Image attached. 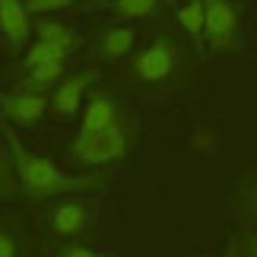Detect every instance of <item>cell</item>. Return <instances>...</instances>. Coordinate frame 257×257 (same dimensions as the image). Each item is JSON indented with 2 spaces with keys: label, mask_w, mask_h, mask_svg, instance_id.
I'll list each match as a JSON object with an SVG mask.
<instances>
[{
  "label": "cell",
  "mask_w": 257,
  "mask_h": 257,
  "mask_svg": "<svg viewBox=\"0 0 257 257\" xmlns=\"http://www.w3.org/2000/svg\"><path fill=\"white\" fill-rule=\"evenodd\" d=\"M0 257H19V241L4 229H0Z\"/></svg>",
  "instance_id": "obj_20"
},
{
  "label": "cell",
  "mask_w": 257,
  "mask_h": 257,
  "mask_svg": "<svg viewBox=\"0 0 257 257\" xmlns=\"http://www.w3.org/2000/svg\"><path fill=\"white\" fill-rule=\"evenodd\" d=\"M95 80V73L92 70H83V73H76V76H64L61 83L54 86V92H51V108L57 114H76L80 111V105H83V92H86V86Z\"/></svg>",
  "instance_id": "obj_7"
},
{
  "label": "cell",
  "mask_w": 257,
  "mask_h": 257,
  "mask_svg": "<svg viewBox=\"0 0 257 257\" xmlns=\"http://www.w3.org/2000/svg\"><path fill=\"white\" fill-rule=\"evenodd\" d=\"M35 32H38V38H42V42H51V45H57V48H64V51H73V45H76L73 29H67L64 23L48 19V16H38Z\"/></svg>",
  "instance_id": "obj_12"
},
{
  "label": "cell",
  "mask_w": 257,
  "mask_h": 257,
  "mask_svg": "<svg viewBox=\"0 0 257 257\" xmlns=\"http://www.w3.org/2000/svg\"><path fill=\"white\" fill-rule=\"evenodd\" d=\"M241 216L248 222H257V172H251L244 178L241 187Z\"/></svg>",
  "instance_id": "obj_16"
},
{
  "label": "cell",
  "mask_w": 257,
  "mask_h": 257,
  "mask_svg": "<svg viewBox=\"0 0 257 257\" xmlns=\"http://www.w3.org/2000/svg\"><path fill=\"white\" fill-rule=\"evenodd\" d=\"M134 42H137V29H131V26L108 29L102 35V42H98V61H105V64L124 61V57L134 51Z\"/></svg>",
  "instance_id": "obj_10"
},
{
  "label": "cell",
  "mask_w": 257,
  "mask_h": 257,
  "mask_svg": "<svg viewBox=\"0 0 257 257\" xmlns=\"http://www.w3.org/2000/svg\"><path fill=\"white\" fill-rule=\"evenodd\" d=\"M67 54H70V51H64V48H57V45H51V42L35 38V42L29 45L23 64H26V70H35V67H42V64H64Z\"/></svg>",
  "instance_id": "obj_13"
},
{
  "label": "cell",
  "mask_w": 257,
  "mask_h": 257,
  "mask_svg": "<svg viewBox=\"0 0 257 257\" xmlns=\"http://www.w3.org/2000/svg\"><path fill=\"white\" fill-rule=\"evenodd\" d=\"M29 7L26 0H0V29L13 45H26L29 32H32V23H29Z\"/></svg>",
  "instance_id": "obj_8"
},
{
  "label": "cell",
  "mask_w": 257,
  "mask_h": 257,
  "mask_svg": "<svg viewBox=\"0 0 257 257\" xmlns=\"http://www.w3.org/2000/svg\"><path fill=\"white\" fill-rule=\"evenodd\" d=\"M229 257H244V254H238V251H232V254H229Z\"/></svg>",
  "instance_id": "obj_22"
},
{
  "label": "cell",
  "mask_w": 257,
  "mask_h": 257,
  "mask_svg": "<svg viewBox=\"0 0 257 257\" xmlns=\"http://www.w3.org/2000/svg\"><path fill=\"white\" fill-rule=\"evenodd\" d=\"M76 0H26L29 13L32 16H48V13H57V10H67L73 7Z\"/></svg>",
  "instance_id": "obj_17"
},
{
  "label": "cell",
  "mask_w": 257,
  "mask_h": 257,
  "mask_svg": "<svg viewBox=\"0 0 257 257\" xmlns=\"http://www.w3.org/2000/svg\"><path fill=\"white\" fill-rule=\"evenodd\" d=\"M13 162L7 159V156H0V197L10 194V187H13Z\"/></svg>",
  "instance_id": "obj_19"
},
{
  "label": "cell",
  "mask_w": 257,
  "mask_h": 257,
  "mask_svg": "<svg viewBox=\"0 0 257 257\" xmlns=\"http://www.w3.org/2000/svg\"><path fill=\"white\" fill-rule=\"evenodd\" d=\"M51 108V95H45V89L38 86H16L13 92L0 95V111L10 124H19V127H35L38 121L45 117V111Z\"/></svg>",
  "instance_id": "obj_4"
},
{
  "label": "cell",
  "mask_w": 257,
  "mask_h": 257,
  "mask_svg": "<svg viewBox=\"0 0 257 257\" xmlns=\"http://www.w3.org/2000/svg\"><path fill=\"white\" fill-rule=\"evenodd\" d=\"M7 134V143L13 150V169H16V181L19 187L35 197V200H45V197H64V194H76V191H86V187L95 184V178H73V175H64L51 159L45 156H35L29 153L19 137L13 134V127H4Z\"/></svg>",
  "instance_id": "obj_1"
},
{
  "label": "cell",
  "mask_w": 257,
  "mask_h": 257,
  "mask_svg": "<svg viewBox=\"0 0 257 257\" xmlns=\"http://www.w3.org/2000/svg\"><path fill=\"white\" fill-rule=\"evenodd\" d=\"M238 38V10L232 0H206V42L213 51H229Z\"/></svg>",
  "instance_id": "obj_5"
},
{
  "label": "cell",
  "mask_w": 257,
  "mask_h": 257,
  "mask_svg": "<svg viewBox=\"0 0 257 257\" xmlns=\"http://www.w3.org/2000/svg\"><path fill=\"white\" fill-rule=\"evenodd\" d=\"M127 143H131V134H127L124 121L114 127H105V131H83L80 127V134L70 143V153L80 165H108L124 159Z\"/></svg>",
  "instance_id": "obj_2"
},
{
  "label": "cell",
  "mask_w": 257,
  "mask_h": 257,
  "mask_svg": "<svg viewBox=\"0 0 257 257\" xmlns=\"http://www.w3.org/2000/svg\"><path fill=\"white\" fill-rule=\"evenodd\" d=\"M241 254L244 257H257V232L241 235Z\"/></svg>",
  "instance_id": "obj_21"
},
{
  "label": "cell",
  "mask_w": 257,
  "mask_h": 257,
  "mask_svg": "<svg viewBox=\"0 0 257 257\" xmlns=\"http://www.w3.org/2000/svg\"><path fill=\"white\" fill-rule=\"evenodd\" d=\"M54 257H105L102 251H95V248H89V244H64L61 251H54Z\"/></svg>",
  "instance_id": "obj_18"
},
{
  "label": "cell",
  "mask_w": 257,
  "mask_h": 257,
  "mask_svg": "<svg viewBox=\"0 0 257 257\" xmlns=\"http://www.w3.org/2000/svg\"><path fill=\"white\" fill-rule=\"evenodd\" d=\"M178 67V45L172 38H156L134 54L131 73L140 83H165Z\"/></svg>",
  "instance_id": "obj_3"
},
{
  "label": "cell",
  "mask_w": 257,
  "mask_h": 257,
  "mask_svg": "<svg viewBox=\"0 0 257 257\" xmlns=\"http://www.w3.org/2000/svg\"><path fill=\"white\" fill-rule=\"evenodd\" d=\"M159 0H114V19L131 23V19H146L156 13Z\"/></svg>",
  "instance_id": "obj_14"
},
{
  "label": "cell",
  "mask_w": 257,
  "mask_h": 257,
  "mask_svg": "<svg viewBox=\"0 0 257 257\" xmlns=\"http://www.w3.org/2000/svg\"><path fill=\"white\" fill-rule=\"evenodd\" d=\"M121 124V108L108 92H92L83 111V131H105V127Z\"/></svg>",
  "instance_id": "obj_9"
},
{
  "label": "cell",
  "mask_w": 257,
  "mask_h": 257,
  "mask_svg": "<svg viewBox=\"0 0 257 257\" xmlns=\"http://www.w3.org/2000/svg\"><path fill=\"white\" fill-rule=\"evenodd\" d=\"M86 222H89V210L80 200H61L51 210V216H48V229H51V235H57V238H73V235H80L86 229Z\"/></svg>",
  "instance_id": "obj_6"
},
{
  "label": "cell",
  "mask_w": 257,
  "mask_h": 257,
  "mask_svg": "<svg viewBox=\"0 0 257 257\" xmlns=\"http://www.w3.org/2000/svg\"><path fill=\"white\" fill-rule=\"evenodd\" d=\"M92 4H105V0H92Z\"/></svg>",
  "instance_id": "obj_23"
},
{
  "label": "cell",
  "mask_w": 257,
  "mask_h": 257,
  "mask_svg": "<svg viewBox=\"0 0 257 257\" xmlns=\"http://www.w3.org/2000/svg\"><path fill=\"white\" fill-rule=\"evenodd\" d=\"M64 80V64H42L35 70H29L26 83L29 86H38V89H48V86H57Z\"/></svg>",
  "instance_id": "obj_15"
},
{
  "label": "cell",
  "mask_w": 257,
  "mask_h": 257,
  "mask_svg": "<svg viewBox=\"0 0 257 257\" xmlns=\"http://www.w3.org/2000/svg\"><path fill=\"white\" fill-rule=\"evenodd\" d=\"M178 26L187 32V38L200 48L206 42V0H184L178 7Z\"/></svg>",
  "instance_id": "obj_11"
}]
</instances>
